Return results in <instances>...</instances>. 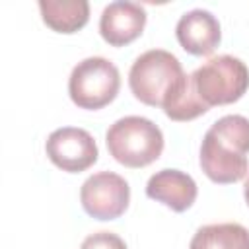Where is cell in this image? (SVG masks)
Wrapping results in <instances>:
<instances>
[{"instance_id":"6da1fadb","label":"cell","mask_w":249,"mask_h":249,"mask_svg":"<svg viewBox=\"0 0 249 249\" xmlns=\"http://www.w3.org/2000/svg\"><path fill=\"white\" fill-rule=\"evenodd\" d=\"M249 119L226 115L204 134L200 144V167L204 175L218 183H237L247 175L249 161Z\"/></svg>"},{"instance_id":"7c38bea8","label":"cell","mask_w":249,"mask_h":249,"mask_svg":"<svg viewBox=\"0 0 249 249\" xmlns=\"http://www.w3.org/2000/svg\"><path fill=\"white\" fill-rule=\"evenodd\" d=\"M189 249H249V230L235 222L208 224L196 230Z\"/></svg>"},{"instance_id":"4fadbf2b","label":"cell","mask_w":249,"mask_h":249,"mask_svg":"<svg viewBox=\"0 0 249 249\" xmlns=\"http://www.w3.org/2000/svg\"><path fill=\"white\" fill-rule=\"evenodd\" d=\"M80 249H126V243L113 231H97L88 235Z\"/></svg>"},{"instance_id":"52a82bcc","label":"cell","mask_w":249,"mask_h":249,"mask_svg":"<svg viewBox=\"0 0 249 249\" xmlns=\"http://www.w3.org/2000/svg\"><path fill=\"white\" fill-rule=\"evenodd\" d=\"M45 152L49 160L68 173H80L97 161V144L93 136L78 126H62L49 134Z\"/></svg>"},{"instance_id":"5bb4252c","label":"cell","mask_w":249,"mask_h":249,"mask_svg":"<svg viewBox=\"0 0 249 249\" xmlns=\"http://www.w3.org/2000/svg\"><path fill=\"white\" fill-rule=\"evenodd\" d=\"M243 195H245V202L249 204V177L245 179V185H243Z\"/></svg>"},{"instance_id":"8992f818","label":"cell","mask_w":249,"mask_h":249,"mask_svg":"<svg viewBox=\"0 0 249 249\" xmlns=\"http://www.w3.org/2000/svg\"><path fill=\"white\" fill-rule=\"evenodd\" d=\"M84 210L95 220H115L128 208L130 187L119 173L99 171L88 177L80 189Z\"/></svg>"},{"instance_id":"30bf717a","label":"cell","mask_w":249,"mask_h":249,"mask_svg":"<svg viewBox=\"0 0 249 249\" xmlns=\"http://www.w3.org/2000/svg\"><path fill=\"white\" fill-rule=\"evenodd\" d=\"M146 195L173 212H185L196 200L198 189L191 175L179 169H161L148 179Z\"/></svg>"},{"instance_id":"277c9868","label":"cell","mask_w":249,"mask_h":249,"mask_svg":"<svg viewBox=\"0 0 249 249\" xmlns=\"http://www.w3.org/2000/svg\"><path fill=\"white\" fill-rule=\"evenodd\" d=\"M191 76L200 99L208 107L235 103L249 88V68L231 54L208 58Z\"/></svg>"},{"instance_id":"8fae6325","label":"cell","mask_w":249,"mask_h":249,"mask_svg":"<svg viewBox=\"0 0 249 249\" xmlns=\"http://www.w3.org/2000/svg\"><path fill=\"white\" fill-rule=\"evenodd\" d=\"M43 21L56 33H76L89 19L86 0H39Z\"/></svg>"},{"instance_id":"ba28073f","label":"cell","mask_w":249,"mask_h":249,"mask_svg":"<svg viewBox=\"0 0 249 249\" xmlns=\"http://www.w3.org/2000/svg\"><path fill=\"white\" fill-rule=\"evenodd\" d=\"M146 25V10L128 0H117L105 6L99 18V33L111 47H124L138 39Z\"/></svg>"},{"instance_id":"7a4b0ae2","label":"cell","mask_w":249,"mask_h":249,"mask_svg":"<svg viewBox=\"0 0 249 249\" xmlns=\"http://www.w3.org/2000/svg\"><path fill=\"white\" fill-rule=\"evenodd\" d=\"M179 58L163 49H152L142 53L130 66L128 86L132 95L150 107L165 109L187 86Z\"/></svg>"},{"instance_id":"3957f363","label":"cell","mask_w":249,"mask_h":249,"mask_svg":"<svg viewBox=\"0 0 249 249\" xmlns=\"http://www.w3.org/2000/svg\"><path fill=\"white\" fill-rule=\"evenodd\" d=\"M107 150L126 167H146L163 152V134L146 117L128 115L115 121L105 134Z\"/></svg>"},{"instance_id":"5b68a950","label":"cell","mask_w":249,"mask_h":249,"mask_svg":"<svg viewBox=\"0 0 249 249\" xmlns=\"http://www.w3.org/2000/svg\"><path fill=\"white\" fill-rule=\"evenodd\" d=\"M121 88L117 66L103 56H89L72 68L68 78V93L80 109H101L109 105Z\"/></svg>"},{"instance_id":"9c48e42d","label":"cell","mask_w":249,"mask_h":249,"mask_svg":"<svg viewBox=\"0 0 249 249\" xmlns=\"http://www.w3.org/2000/svg\"><path fill=\"white\" fill-rule=\"evenodd\" d=\"M175 35L179 45L195 56H208L222 39L220 23L208 10H191L183 14L175 25Z\"/></svg>"}]
</instances>
